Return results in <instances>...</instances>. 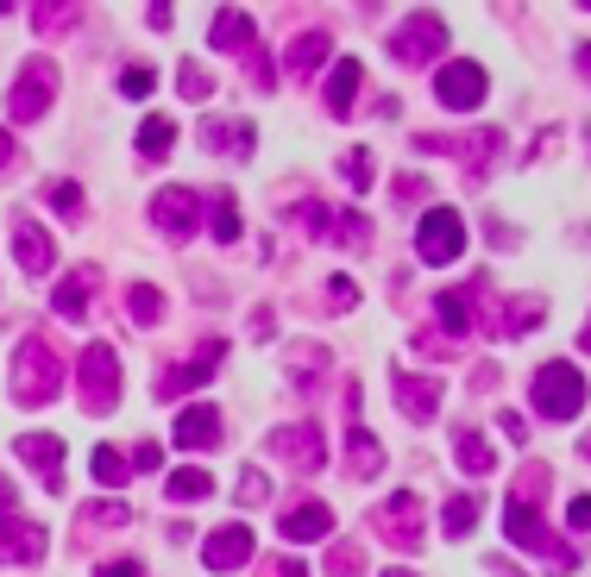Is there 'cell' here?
Listing matches in <instances>:
<instances>
[{
    "instance_id": "obj_1",
    "label": "cell",
    "mask_w": 591,
    "mask_h": 577,
    "mask_svg": "<svg viewBox=\"0 0 591 577\" xmlns=\"http://www.w3.org/2000/svg\"><path fill=\"white\" fill-rule=\"evenodd\" d=\"M63 389V358L44 333H25L13 352V402L20 408H51Z\"/></svg>"
},
{
    "instance_id": "obj_2",
    "label": "cell",
    "mask_w": 591,
    "mask_h": 577,
    "mask_svg": "<svg viewBox=\"0 0 591 577\" xmlns=\"http://www.w3.org/2000/svg\"><path fill=\"white\" fill-rule=\"evenodd\" d=\"M529 402L541 421H579L585 415V377H579V365H541L529 384Z\"/></svg>"
},
{
    "instance_id": "obj_3",
    "label": "cell",
    "mask_w": 591,
    "mask_h": 577,
    "mask_svg": "<svg viewBox=\"0 0 591 577\" xmlns=\"http://www.w3.org/2000/svg\"><path fill=\"white\" fill-rule=\"evenodd\" d=\"M76 389H82V408H89V415H114V408H120V389H126V377H120V352L107 346V339L82 346V358H76Z\"/></svg>"
},
{
    "instance_id": "obj_4",
    "label": "cell",
    "mask_w": 591,
    "mask_h": 577,
    "mask_svg": "<svg viewBox=\"0 0 591 577\" xmlns=\"http://www.w3.org/2000/svg\"><path fill=\"white\" fill-rule=\"evenodd\" d=\"M504 534H510L516 546L541 553L548 565H560V571H579V553H572V546H560V539L548 534V521H541V508H535V502H516L510 496V508H504Z\"/></svg>"
},
{
    "instance_id": "obj_5",
    "label": "cell",
    "mask_w": 591,
    "mask_h": 577,
    "mask_svg": "<svg viewBox=\"0 0 591 577\" xmlns=\"http://www.w3.org/2000/svg\"><path fill=\"white\" fill-rule=\"evenodd\" d=\"M58 63L51 57H25V70L13 76V88H7V114L20 119V126H32V119H44V107L58 101Z\"/></svg>"
},
{
    "instance_id": "obj_6",
    "label": "cell",
    "mask_w": 591,
    "mask_h": 577,
    "mask_svg": "<svg viewBox=\"0 0 591 577\" xmlns=\"http://www.w3.org/2000/svg\"><path fill=\"white\" fill-rule=\"evenodd\" d=\"M377 534L391 539L396 553H415V546L428 539V508H422V496H415V490H396V496L377 502Z\"/></svg>"
},
{
    "instance_id": "obj_7",
    "label": "cell",
    "mask_w": 591,
    "mask_h": 577,
    "mask_svg": "<svg viewBox=\"0 0 591 577\" xmlns=\"http://www.w3.org/2000/svg\"><path fill=\"white\" fill-rule=\"evenodd\" d=\"M485 88H491V76H485L473 57L434 70V101H440L447 114H478V107H485Z\"/></svg>"
},
{
    "instance_id": "obj_8",
    "label": "cell",
    "mask_w": 591,
    "mask_h": 577,
    "mask_svg": "<svg viewBox=\"0 0 591 577\" xmlns=\"http://www.w3.org/2000/svg\"><path fill=\"white\" fill-rule=\"evenodd\" d=\"M265 452H277V459L290 464V471H309V478H315L321 464H328V440H321V427H315V421L271 427V433H265Z\"/></svg>"
},
{
    "instance_id": "obj_9",
    "label": "cell",
    "mask_w": 591,
    "mask_h": 577,
    "mask_svg": "<svg viewBox=\"0 0 591 577\" xmlns=\"http://www.w3.org/2000/svg\"><path fill=\"white\" fill-rule=\"evenodd\" d=\"M440 51H447V20H440V13H409V20L396 25V39H391V57L409 63V70L434 63Z\"/></svg>"
},
{
    "instance_id": "obj_10",
    "label": "cell",
    "mask_w": 591,
    "mask_h": 577,
    "mask_svg": "<svg viewBox=\"0 0 591 577\" xmlns=\"http://www.w3.org/2000/svg\"><path fill=\"white\" fill-rule=\"evenodd\" d=\"M152 220H158V232L164 239H196V227L208 220V201H201L196 189H183V182H170V189H158L152 195Z\"/></svg>"
},
{
    "instance_id": "obj_11",
    "label": "cell",
    "mask_w": 591,
    "mask_h": 577,
    "mask_svg": "<svg viewBox=\"0 0 591 577\" xmlns=\"http://www.w3.org/2000/svg\"><path fill=\"white\" fill-rule=\"evenodd\" d=\"M415 251H422V264H454L466 251V220L454 208H428L415 227Z\"/></svg>"
},
{
    "instance_id": "obj_12",
    "label": "cell",
    "mask_w": 591,
    "mask_h": 577,
    "mask_svg": "<svg viewBox=\"0 0 591 577\" xmlns=\"http://www.w3.org/2000/svg\"><path fill=\"white\" fill-rule=\"evenodd\" d=\"M220 358H227V346L220 339H208V346H196V358H183V365H170L158 377V402H177V396H189V389H201L208 377L220 370Z\"/></svg>"
},
{
    "instance_id": "obj_13",
    "label": "cell",
    "mask_w": 591,
    "mask_h": 577,
    "mask_svg": "<svg viewBox=\"0 0 591 577\" xmlns=\"http://www.w3.org/2000/svg\"><path fill=\"white\" fill-rule=\"evenodd\" d=\"M51 553V534L25 515H0V565H39Z\"/></svg>"
},
{
    "instance_id": "obj_14",
    "label": "cell",
    "mask_w": 591,
    "mask_h": 577,
    "mask_svg": "<svg viewBox=\"0 0 591 577\" xmlns=\"http://www.w3.org/2000/svg\"><path fill=\"white\" fill-rule=\"evenodd\" d=\"M13 452H20V464H32V471H39L51 496H63V440H58V433H20V440H13Z\"/></svg>"
},
{
    "instance_id": "obj_15",
    "label": "cell",
    "mask_w": 591,
    "mask_h": 577,
    "mask_svg": "<svg viewBox=\"0 0 591 577\" xmlns=\"http://www.w3.org/2000/svg\"><path fill=\"white\" fill-rule=\"evenodd\" d=\"M246 558H252V527H239V521H227V527H215L201 539V565L208 571H239Z\"/></svg>"
},
{
    "instance_id": "obj_16",
    "label": "cell",
    "mask_w": 591,
    "mask_h": 577,
    "mask_svg": "<svg viewBox=\"0 0 591 577\" xmlns=\"http://www.w3.org/2000/svg\"><path fill=\"white\" fill-rule=\"evenodd\" d=\"M13 258H20L25 276H51V264H58V245H51V232L39 227V220H13Z\"/></svg>"
},
{
    "instance_id": "obj_17",
    "label": "cell",
    "mask_w": 591,
    "mask_h": 577,
    "mask_svg": "<svg viewBox=\"0 0 591 577\" xmlns=\"http://www.w3.org/2000/svg\"><path fill=\"white\" fill-rule=\"evenodd\" d=\"M396 408H403V421L409 427H428L440 415V384L434 377H409V370H396Z\"/></svg>"
},
{
    "instance_id": "obj_18",
    "label": "cell",
    "mask_w": 591,
    "mask_h": 577,
    "mask_svg": "<svg viewBox=\"0 0 591 577\" xmlns=\"http://www.w3.org/2000/svg\"><path fill=\"white\" fill-rule=\"evenodd\" d=\"M201 151L246 157V151H258V126H252V119H220V114H208V119H201Z\"/></svg>"
},
{
    "instance_id": "obj_19",
    "label": "cell",
    "mask_w": 591,
    "mask_h": 577,
    "mask_svg": "<svg viewBox=\"0 0 591 577\" xmlns=\"http://www.w3.org/2000/svg\"><path fill=\"white\" fill-rule=\"evenodd\" d=\"M177 445L183 452H208V445H220V408L215 402H189L177 415Z\"/></svg>"
},
{
    "instance_id": "obj_20",
    "label": "cell",
    "mask_w": 591,
    "mask_h": 577,
    "mask_svg": "<svg viewBox=\"0 0 591 577\" xmlns=\"http://www.w3.org/2000/svg\"><path fill=\"white\" fill-rule=\"evenodd\" d=\"M473 295H478V283H473V288H440V295H434V321H440V333H454V339H466V333L478 327Z\"/></svg>"
},
{
    "instance_id": "obj_21",
    "label": "cell",
    "mask_w": 591,
    "mask_h": 577,
    "mask_svg": "<svg viewBox=\"0 0 591 577\" xmlns=\"http://www.w3.org/2000/svg\"><path fill=\"white\" fill-rule=\"evenodd\" d=\"M277 534L296 539V546H302V539H328V534H334V508H328V502H302V508H283Z\"/></svg>"
},
{
    "instance_id": "obj_22",
    "label": "cell",
    "mask_w": 591,
    "mask_h": 577,
    "mask_svg": "<svg viewBox=\"0 0 591 577\" xmlns=\"http://www.w3.org/2000/svg\"><path fill=\"white\" fill-rule=\"evenodd\" d=\"M95 283H101V270H95V264L70 270V276L58 283V295H51V308H58L63 321H89V295H95Z\"/></svg>"
},
{
    "instance_id": "obj_23",
    "label": "cell",
    "mask_w": 591,
    "mask_h": 577,
    "mask_svg": "<svg viewBox=\"0 0 591 577\" xmlns=\"http://www.w3.org/2000/svg\"><path fill=\"white\" fill-rule=\"evenodd\" d=\"M252 44H258L252 13H239V7H220L215 25H208V51H252Z\"/></svg>"
},
{
    "instance_id": "obj_24",
    "label": "cell",
    "mask_w": 591,
    "mask_h": 577,
    "mask_svg": "<svg viewBox=\"0 0 591 577\" xmlns=\"http://www.w3.org/2000/svg\"><path fill=\"white\" fill-rule=\"evenodd\" d=\"M346 478L353 483L384 478V445H377V433H365L359 421H353V433H346Z\"/></svg>"
},
{
    "instance_id": "obj_25",
    "label": "cell",
    "mask_w": 591,
    "mask_h": 577,
    "mask_svg": "<svg viewBox=\"0 0 591 577\" xmlns=\"http://www.w3.org/2000/svg\"><path fill=\"white\" fill-rule=\"evenodd\" d=\"M328 51H334V39H328V32H296L290 51H283V70L309 82L315 70H328Z\"/></svg>"
},
{
    "instance_id": "obj_26",
    "label": "cell",
    "mask_w": 591,
    "mask_h": 577,
    "mask_svg": "<svg viewBox=\"0 0 591 577\" xmlns=\"http://www.w3.org/2000/svg\"><path fill=\"white\" fill-rule=\"evenodd\" d=\"M454 459H459L466 478H491V471H497V452H491V440H485L478 427H459V433H454Z\"/></svg>"
},
{
    "instance_id": "obj_27",
    "label": "cell",
    "mask_w": 591,
    "mask_h": 577,
    "mask_svg": "<svg viewBox=\"0 0 591 577\" xmlns=\"http://www.w3.org/2000/svg\"><path fill=\"white\" fill-rule=\"evenodd\" d=\"M359 82H365V70H359V57H340L334 76H328V114L334 119H353V95Z\"/></svg>"
},
{
    "instance_id": "obj_28",
    "label": "cell",
    "mask_w": 591,
    "mask_h": 577,
    "mask_svg": "<svg viewBox=\"0 0 591 577\" xmlns=\"http://www.w3.org/2000/svg\"><path fill=\"white\" fill-rule=\"evenodd\" d=\"M459 151H466V176H473V182H485V176H491V164H497V151H504V133H491V126H485V133L459 138Z\"/></svg>"
},
{
    "instance_id": "obj_29",
    "label": "cell",
    "mask_w": 591,
    "mask_h": 577,
    "mask_svg": "<svg viewBox=\"0 0 591 577\" xmlns=\"http://www.w3.org/2000/svg\"><path fill=\"white\" fill-rule=\"evenodd\" d=\"M170 145H177V119H164V114L138 119V157L164 164V157H170Z\"/></svg>"
},
{
    "instance_id": "obj_30",
    "label": "cell",
    "mask_w": 591,
    "mask_h": 577,
    "mask_svg": "<svg viewBox=\"0 0 591 577\" xmlns=\"http://www.w3.org/2000/svg\"><path fill=\"white\" fill-rule=\"evenodd\" d=\"M126 314H133V327H158V321H164V288L133 283V288H126Z\"/></svg>"
},
{
    "instance_id": "obj_31",
    "label": "cell",
    "mask_w": 591,
    "mask_h": 577,
    "mask_svg": "<svg viewBox=\"0 0 591 577\" xmlns=\"http://www.w3.org/2000/svg\"><path fill=\"white\" fill-rule=\"evenodd\" d=\"M164 496H170V502H201V496H215V478H208L201 464H189V471H170Z\"/></svg>"
},
{
    "instance_id": "obj_32",
    "label": "cell",
    "mask_w": 591,
    "mask_h": 577,
    "mask_svg": "<svg viewBox=\"0 0 591 577\" xmlns=\"http://www.w3.org/2000/svg\"><path fill=\"white\" fill-rule=\"evenodd\" d=\"M208 227H215L220 245H239V208H234V195H227V189L208 195Z\"/></svg>"
},
{
    "instance_id": "obj_33",
    "label": "cell",
    "mask_w": 591,
    "mask_h": 577,
    "mask_svg": "<svg viewBox=\"0 0 591 577\" xmlns=\"http://www.w3.org/2000/svg\"><path fill=\"white\" fill-rule=\"evenodd\" d=\"M541 314H548L541 295H516V308L497 314V333H529V327H541Z\"/></svg>"
},
{
    "instance_id": "obj_34",
    "label": "cell",
    "mask_w": 591,
    "mask_h": 577,
    "mask_svg": "<svg viewBox=\"0 0 591 577\" xmlns=\"http://www.w3.org/2000/svg\"><path fill=\"white\" fill-rule=\"evenodd\" d=\"M89 471H95L101 490H120V483L133 478V459H120L114 445H95V459H89Z\"/></svg>"
},
{
    "instance_id": "obj_35",
    "label": "cell",
    "mask_w": 591,
    "mask_h": 577,
    "mask_svg": "<svg viewBox=\"0 0 591 577\" xmlns=\"http://www.w3.org/2000/svg\"><path fill=\"white\" fill-rule=\"evenodd\" d=\"M440 527H447V539H466V534H473V527H478V496H473V490H459V496L447 502Z\"/></svg>"
},
{
    "instance_id": "obj_36",
    "label": "cell",
    "mask_w": 591,
    "mask_h": 577,
    "mask_svg": "<svg viewBox=\"0 0 591 577\" xmlns=\"http://www.w3.org/2000/svg\"><path fill=\"white\" fill-rule=\"evenodd\" d=\"M44 208L58 220H82V182H44Z\"/></svg>"
},
{
    "instance_id": "obj_37",
    "label": "cell",
    "mask_w": 591,
    "mask_h": 577,
    "mask_svg": "<svg viewBox=\"0 0 591 577\" xmlns=\"http://www.w3.org/2000/svg\"><path fill=\"white\" fill-rule=\"evenodd\" d=\"M328 370V346H290V384H315Z\"/></svg>"
},
{
    "instance_id": "obj_38",
    "label": "cell",
    "mask_w": 591,
    "mask_h": 577,
    "mask_svg": "<svg viewBox=\"0 0 591 577\" xmlns=\"http://www.w3.org/2000/svg\"><path fill=\"white\" fill-rule=\"evenodd\" d=\"M296 227L309 232V239H328V232H334V213H328V201H302V208H296Z\"/></svg>"
},
{
    "instance_id": "obj_39",
    "label": "cell",
    "mask_w": 591,
    "mask_h": 577,
    "mask_svg": "<svg viewBox=\"0 0 591 577\" xmlns=\"http://www.w3.org/2000/svg\"><path fill=\"white\" fill-rule=\"evenodd\" d=\"M334 239H340L346 251L372 245V220H365V213H340V220H334Z\"/></svg>"
},
{
    "instance_id": "obj_40",
    "label": "cell",
    "mask_w": 591,
    "mask_h": 577,
    "mask_svg": "<svg viewBox=\"0 0 591 577\" xmlns=\"http://www.w3.org/2000/svg\"><path fill=\"white\" fill-rule=\"evenodd\" d=\"M177 88H183L189 101H215V76H208L201 63H183V70H177Z\"/></svg>"
},
{
    "instance_id": "obj_41",
    "label": "cell",
    "mask_w": 591,
    "mask_h": 577,
    "mask_svg": "<svg viewBox=\"0 0 591 577\" xmlns=\"http://www.w3.org/2000/svg\"><path fill=\"white\" fill-rule=\"evenodd\" d=\"M340 176H346V182H353V189L365 195V189H372V176H377L372 151H346V157H340Z\"/></svg>"
},
{
    "instance_id": "obj_42",
    "label": "cell",
    "mask_w": 591,
    "mask_h": 577,
    "mask_svg": "<svg viewBox=\"0 0 591 577\" xmlns=\"http://www.w3.org/2000/svg\"><path fill=\"white\" fill-rule=\"evenodd\" d=\"M239 502H246V508H258V502H271V478H265L258 464H246V471H239Z\"/></svg>"
},
{
    "instance_id": "obj_43",
    "label": "cell",
    "mask_w": 591,
    "mask_h": 577,
    "mask_svg": "<svg viewBox=\"0 0 591 577\" xmlns=\"http://www.w3.org/2000/svg\"><path fill=\"white\" fill-rule=\"evenodd\" d=\"M246 76H252V88H258V95H265V88L277 82L271 57H265V44H252V51H246Z\"/></svg>"
},
{
    "instance_id": "obj_44",
    "label": "cell",
    "mask_w": 591,
    "mask_h": 577,
    "mask_svg": "<svg viewBox=\"0 0 591 577\" xmlns=\"http://www.w3.org/2000/svg\"><path fill=\"white\" fill-rule=\"evenodd\" d=\"M328 577H365V553H359V546H340V553L328 558Z\"/></svg>"
},
{
    "instance_id": "obj_45",
    "label": "cell",
    "mask_w": 591,
    "mask_h": 577,
    "mask_svg": "<svg viewBox=\"0 0 591 577\" xmlns=\"http://www.w3.org/2000/svg\"><path fill=\"white\" fill-rule=\"evenodd\" d=\"M126 521H133L126 502H95V508H89V527H126Z\"/></svg>"
},
{
    "instance_id": "obj_46",
    "label": "cell",
    "mask_w": 591,
    "mask_h": 577,
    "mask_svg": "<svg viewBox=\"0 0 591 577\" xmlns=\"http://www.w3.org/2000/svg\"><path fill=\"white\" fill-rule=\"evenodd\" d=\"M82 13L76 7H39V13H32V25H39V32H63V25H76Z\"/></svg>"
},
{
    "instance_id": "obj_47",
    "label": "cell",
    "mask_w": 591,
    "mask_h": 577,
    "mask_svg": "<svg viewBox=\"0 0 591 577\" xmlns=\"http://www.w3.org/2000/svg\"><path fill=\"white\" fill-rule=\"evenodd\" d=\"M353 302H359L353 276H334V283H328V308H340V314H346V308H353Z\"/></svg>"
},
{
    "instance_id": "obj_48",
    "label": "cell",
    "mask_w": 591,
    "mask_h": 577,
    "mask_svg": "<svg viewBox=\"0 0 591 577\" xmlns=\"http://www.w3.org/2000/svg\"><path fill=\"white\" fill-rule=\"evenodd\" d=\"M422 195H428V182H422V176H396V201H403V208H409V201H422Z\"/></svg>"
},
{
    "instance_id": "obj_49",
    "label": "cell",
    "mask_w": 591,
    "mask_h": 577,
    "mask_svg": "<svg viewBox=\"0 0 591 577\" xmlns=\"http://www.w3.org/2000/svg\"><path fill=\"white\" fill-rule=\"evenodd\" d=\"M120 95H152V70H126V76H120Z\"/></svg>"
},
{
    "instance_id": "obj_50",
    "label": "cell",
    "mask_w": 591,
    "mask_h": 577,
    "mask_svg": "<svg viewBox=\"0 0 591 577\" xmlns=\"http://www.w3.org/2000/svg\"><path fill=\"white\" fill-rule=\"evenodd\" d=\"M567 521L579 527V534H591V496H572L567 502Z\"/></svg>"
},
{
    "instance_id": "obj_51",
    "label": "cell",
    "mask_w": 591,
    "mask_h": 577,
    "mask_svg": "<svg viewBox=\"0 0 591 577\" xmlns=\"http://www.w3.org/2000/svg\"><path fill=\"white\" fill-rule=\"evenodd\" d=\"M95 577H145L138 558H114V565H95Z\"/></svg>"
},
{
    "instance_id": "obj_52",
    "label": "cell",
    "mask_w": 591,
    "mask_h": 577,
    "mask_svg": "<svg viewBox=\"0 0 591 577\" xmlns=\"http://www.w3.org/2000/svg\"><path fill=\"white\" fill-rule=\"evenodd\" d=\"M158 464H164V452H158L152 440H145V445H133V471H158Z\"/></svg>"
},
{
    "instance_id": "obj_53",
    "label": "cell",
    "mask_w": 591,
    "mask_h": 577,
    "mask_svg": "<svg viewBox=\"0 0 591 577\" xmlns=\"http://www.w3.org/2000/svg\"><path fill=\"white\" fill-rule=\"evenodd\" d=\"M13 164H20V145H13V133H7V126H0V176L13 170Z\"/></svg>"
},
{
    "instance_id": "obj_54",
    "label": "cell",
    "mask_w": 591,
    "mask_h": 577,
    "mask_svg": "<svg viewBox=\"0 0 591 577\" xmlns=\"http://www.w3.org/2000/svg\"><path fill=\"white\" fill-rule=\"evenodd\" d=\"M271 333H277V314L258 308V314H252V339H271Z\"/></svg>"
},
{
    "instance_id": "obj_55",
    "label": "cell",
    "mask_w": 591,
    "mask_h": 577,
    "mask_svg": "<svg viewBox=\"0 0 591 577\" xmlns=\"http://www.w3.org/2000/svg\"><path fill=\"white\" fill-rule=\"evenodd\" d=\"M504 433H510V440H529V421H522V415H510V408H504Z\"/></svg>"
},
{
    "instance_id": "obj_56",
    "label": "cell",
    "mask_w": 591,
    "mask_h": 577,
    "mask_svg": "<svg viewBox=\"0 0 591 577\" xmlns=\"http://www.w3.org/2000/svg\"><path fill=\"white\" fill-rule=\"evenodd\" d=\"M13 502H20V496H13V483L0 478V515H13Z\"/></svg>"
},
{
    "instance_id": "obj_57",
    "label": "cell",
    "mask_w": 591,
    "mask_h": 577,
    "mask_svg": "<svg viewBox=\"0 0 591 577\" xmlns=\"http://www.w3.org/2000/svg\"><path fill=\"white\" fill-rule=\"evenodd\" d=\"M277 571H283V577H309V565H302V558H283Z\"/></svg>"
},
{
    "instance_id": "obj_58",
    "label": "cell",
    "mask_w": 591,
    "mask_h": 577,
    "mask_svg": "<svg viewBox=\"0 0 591 577\" xmlns=\"http://www.w3.org/2000/svg\"><path fill=\"white\" fill-rule=\"evenodd\" d=\"M572 57H579V76L591 82V44H579V51H572Z\"/></svg>"
},
{
    "instance_id": "obj_59",
    "label": "cell",
    "mask_w": 591,
    "mask_h": 577,
    "mask_svg": "<svg viewBox=\"0 0 591 577\" xmlns=\"http://www.w3.org/2000/svg\"><path fill=\"white\" fill-rule=\"evenodd\" d=\"M579 352H591V321H585V333H579Z\"/></svg>"
},
{
    "instance_id": "obj_60",
    "label": "cell",
    "mask_w": 591,
    "mask_h": 577,
    "mask_svg": "<svg viewBox=\"0 0 591 577\" xmlns=\"http://www.w3.org/2000/svg\"><path fill=\"white\" fill-rule=\"evenodd\" d=\"M579 452H585V459H591V433H585V445H579Z\"/></svg>"
},
{
    "instance_id": "obj_61",
    "label": "cell",
    "mask_w": 591,
    "mask_h": 577,
    "mask_svg": "<svg viewBox=\"0 0 591 577\" xmlns=\"http://www.w3.org/2000/svg\"><path fill=\"white\" fill-rule=\"evenodd\" d=\"M384 577H415V571H384Z\"/></svg>"
}]
</instances>
